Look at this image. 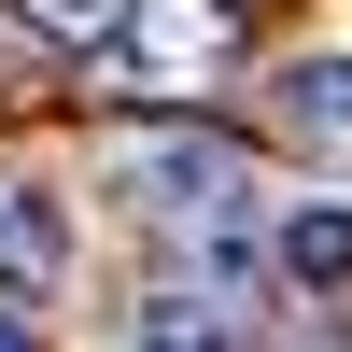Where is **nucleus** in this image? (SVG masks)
Returning a JSON list of instances; mask_svg holds the SVG:
<instances>
[{
    "label": "nucleus",
    "instance_id": "7ed1b4c3",
    "mask_svg": "<svg viewBox=\"0 0 352 352\" xmlns=\"http://www.w3.org/2000/svg\"><path fill=\"white\" fill-rule=\"evenodd\" d=\"M254 310H226L212 282H155V296L127 310V352H240Z\"/></svg>",
    "mask_w": 352,
    "mask_h": 352
},
{
    "label": "nucleus",
    "instance_id": "0eeeda50",
    "mask_svg": "<svg viewBox=\"0 0 352 352\" xmlns=\"http://www.w3.org/2000/svg\"><path fill=\"white\" fill-rule=\"evenodd\" d=\"M0 352H43V296H0Z\"/></svg>",
    "mask_w": 352,
    "mask_h": 352
},
{
    "label": "nucleus",
    "instance_id": "39448f33",
    "mask_svg": "<svg viewBox=\"0 0 352 352\" xmlns=\"http://www.w3.org/2000/svg\"><path fill=\"white\" fill-rule=\"evenodd\" d=\"M282 268H296L310 296H352V212H296L282 226Z\"/></svg>",
    "mask_w": 352,
    "mask_h": 352
},
{
    "label": "nucleus",
    "instance_id": "20e7f679",
    "mask_svg": "<svg viewBox=\"0 0 352 352\" xmlns=\"http://www.w3.org/2000/svg\"><path fill=\"white\" fill-rule=\"evenodd\" d=\"M282 141L352 155V56H296V71H282Z\"/></svg>",
    "mask_w": 352,
    "mask_h": 352
},
{
    "label": "nucleus",
    "instance_id": "f257e3e1",
    "mask_svg": "<svg viewBox=\"0 0 352 352\" xmlns=\"http://www.w3.org/2000/svg\"><path fill=\"white\" fill-rule=\"evenodd\" d=\"M113 197H127L141 226H184V240H212V226H240L254 169H240V141H226V127H141L127 155H113Z\"/></svg>",
    "mask_w": 352,
    "mask_h": 352
},
{
    "label": "nucleus",
    "instance_id": "423d86ee",
    "mask_svg": "<svg viewBox=\"0 0 352 352\" xmlns=\"http://www.w3.org/2000/svg\"><path fill=\"white\" fill-rule=\"evenodd\" d=\"M28 28H43V43H127V14L141 0H14Z\"/></svg>",
    "mask_w": 352,
    "mask_h": 352
},
{
    "label": "nucleus",
    "instance_id": "f03ea898",
    "mask_svg": "<svg viewBox=\"0 0 352 352\" xmlns=\"http://www.w3.org/2000/svg\"><path fill=\"white\" fill-rule=\"evenodd\" d=\"M71 282V197L43 169H0V296H56Z\"/></svg>",
    "mask_w": 352,
    "mask_h": 352
}]
</instances>
